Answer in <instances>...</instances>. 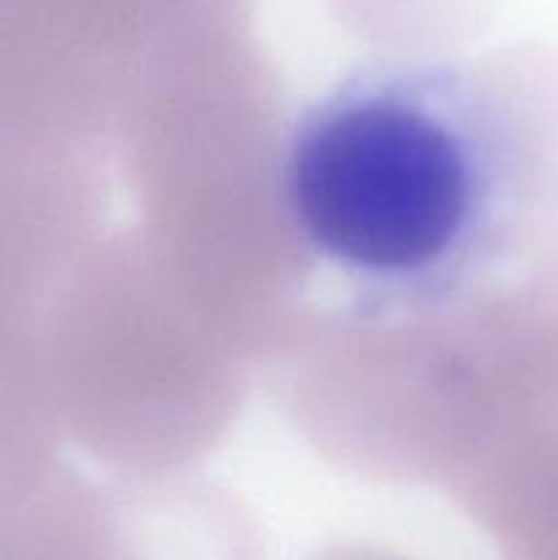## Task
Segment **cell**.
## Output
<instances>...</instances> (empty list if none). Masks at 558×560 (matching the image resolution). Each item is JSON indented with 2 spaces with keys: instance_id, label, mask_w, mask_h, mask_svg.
Wrapping results in <instances>:
<instances>
[{
  "instance_id": "8992f818",
  "label": "cell",
  "mask_w": 558,
  "mask_h": 560,
  "mask_svg": "<svg viewBox=\"0 0 558 560\" xmlns=\"http://www.w3.org/2000/svg\"><path fill=\"white\" fill-rule=\"evenodd\" d=\"M102 560H263V550L233 492L189 474H113Z\"/></svg>"
},
{
  "instance_id": "3957f363",
  "label": "cell",
  "mask_w": 558,
  "mask_h": 560,
  "mask_svg": "<svg viewBox=\"0 0 558 560\" xmlns=\"http://www.w3.org/2000/svg\"><path fill=\"white\" fill-rule=\"evenodd\" d=\"M252 366L140 224L98 235L55 304L60 435L115 474H186L228 435Z\"/></svg>"
},
{
  "instance_id": "9c48e42d",
  "label": "cell",
  "mask_w": 558,
  "mask_h": 560,
  "mask_svg": "<svg viewBox=\"0 0 558 560\" xmlns=\"http://www.w3.org/2000/svg\"><path fill=\"white\" fill-rule=\"evenodd\" d=\"M315 560H414L408 556H399V552L386 550V547H377V545H337V547H328L326 552H321Z\"/></svg>"
},
{
  "instance_id": "ba28073f",
  "label": "cell",
  "mask_w": 558,
  "mask_h": 560,
  "mask_svg": "<svg viewBox=\"0 0 558 560\" xmlns=\"http://www.w3.org/2000/svg\"><path fill=\"white\" fill-rule=\"evenodd\" d=\"M107 479L63 459L0 479V560H98Z\"/></svg>"
},
{
  "instance_id": "5b68a950",
  "label": "cell",
  "mask_w": 558,
  "mask_h": 560,
  "mask_svg": "<svg viewBox=\"0 0 558 560\" xmlns=\"http://www.w3.org/2000/svg\"><path fill=\"white\" fill-rule=\"evenodd\" d=\"M107 164L0 148V479L58 459L49 326L71 271L107 224Z\"/></svg>"
},
{
  "instance_id": "6da1fadb",
  "label": "cell",
  "mask_w": 558,
  "mask_h": 560,
  "mask_svg": "<svg viewBox=\"0 0 558 560\" xmlns=\"http://www.w3.org/2000/svg\"><path fill=\"white\" fill-rule=\"evenodd\" d=\"M279 402L339 468L441 490L498 556L558 528V277L317 310Z\"/></svg>"
},
{
  "instance_id": "277c9868",
  "label": "cell",
  "mask_w": 558,
  "mask_h": 560,
  "mask_svg": "<svg viewBox=\"0 0 558 560\" xmlns=\"http://www.w3.org/2000/svg\"><path fill=\"white\" fill-rule=\"evenodd\" d=\"M255 38V0H0V148L109 164L153 104Z\"/></svg>"
},
{
  "instance_id": "7a4b0ae2",
  "label": "cell",
  "mask_w": 558,
  "mask_h": 560,
  "mask_svg": "<svg viewBox=\"0 0 558 560\" xmlns=\"http://www.w3.org/2000/svg\"><path fill=\"white\" fill-rule=\"evenodd\" d=\"M288 213L361 301H421L496 277L558 219L509 186L476 63L364 71L284 140Z\"/></svg>"
},
{
  "instance_id": "52a82bcc",
  "label": "cell",
  "mask_w": 558,
  "mask_h": 560,
  "mask_svg": "<svg viewBox=\"0 0 558 560\" xmlns=\"http://www.w3.org/2000/svg\"><path fill=\"white\" fill-rule=\"evenodd\" d=\"M476 66L514 197L558 219V47L498 49Z\"/></svg>"
}]
</instances>
